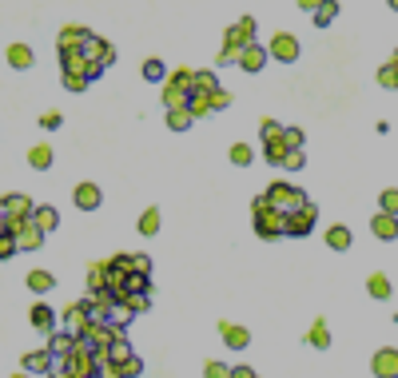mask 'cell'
<instances>
[{
	"mask_svg": "<svg viewBox=\"0 0 398 378\" xmlns=\"http://www.w3.org/2000/svg\"><path fill=\"white\" fill-rule=\"evenodd\" d=\"M72 199H76L80 211H96V207H100V199H104V191L96 188V183H76Z\"/></svg>",
	"mask_w": 398,
	"mask_h": 378,
	"instance_id": "obj_15",
	"label": "cell"
},
{
	"mask_svg": "<svg viewBox=\"0 0 398 378\" xmlns=\"http://www.w3.org/2000/svg\"><path fill=\"white\" fill-rule=\"evenodd\" d=\"M188 108H191V116H195V120H199V116H211V96L207 92H191V100H188Z\"/></svg>",
	"mask_w": 398,
	"mask_h": 378,
	"instance_id": "obj_35",
	"label": "cell"
},
{
	"mask_svg": "<svg viewBox=\"0 0 398 378\" xmlns=\"http://www.w3.org/2000/svg\"><path fill=\"white\" fill-rule=\"evenodd\" d=\"M20 370H28V375H52V350H28L24 359H20Z\"/></svg>",
	"mask_w": 398,
	"mask_h": 378,
	"instance_id": "obj_14",
	"label": "cell"
},
{
	"mask_svg": "<svg viewBox=\"0 0 398 378\" xmlns=\"http://www.w3.org/2000/svg\"><path fill=\"white\" fill-rule=\"evenodd\" d=\"M195 92H219V76L215 72H195Z\"/></svg>",
	"mask_w": 398,
	"mask_h": 378,
	"instance_id": "obj_39",
	"label": "cell"
},
{
	"mask_svg": "<svg viewBox=\"0 0 398 378\" xmlns=\"http://www.w3.org/2000/svg\"><path fill=\"white\" fill-rule=\"evenodd\" d=\"M132 318H136V307H132V303H124V299H120V303H116V311H111V318H108V323H116V327L124 331V327H127V323H132Z\"/></svg>",
	"mask_w": 398,
	"mask_h": 378,
	"instance_id": "obj_36",
	"label": "cell"
},
{
	"mask_svg": "<svg viewBox=\"0 0 398 378\" xmlns=\"http://www.w3.org/2000/svg\"><path fill=\"white\" fill-rule=\"evenodd\" d=\"M88 323H92V315H88V303H84V299H80V303H68V307H64V327H68L72 334H80L84 327H88Z\"/></svg>",
	"mask_w": 398,
	"mask_h": 378,
	"instance_id": "obj_13",
	"label": "cell"
},
{
	"mask_svg": "<svg viewBox=\"0 0 398 378\" xmlns=\"http://www.w3.org/2000/svg\"><path fill=\"white\" fill-rule=\"evenodd\" d=\"M267 48L263 44H251V48H243V56H239V68L243 72H263V64H267Z\"/></svg>",
	"mask_w": 398,
	"mask_h": 378,
	"instance_id": "obj_18",
	"label": "cell"
},
{
	"mask_svg": "<svg viewBox=\"0 0 398 378\" xmlns=\"http://www.w3.org/2000/svg\"><path fill=\"white\" fill-rule=\"evenodd\" d=\"M315 219H318L315 204H307V207H299V211H291V215H287V235H295V239L311 235V227H315Z\"/></svg>",
	"mask_w": 398,
	"mask_h": 378,
	"instance_id": "obj_7",
	"label": "cell"
},
{
	"mask_svg": "<svg viewBox=\"0 0 398 378\" xmlns=\"http://www.w3.org/2000/svg\"><path fill=\"white\" fill-rule=\"evenodd\" d=\"M327 247H331V251H347L350 247V227H343V223L327 227Z\"/></svg>",
	"mask_w": 398,
	"mask_h": 378,
	"instance_id": "obj_24",
	"label": "cell"
},
{
	"mask_svg": "<svg viewBox=\"0 0 398 378\" xmlns=\"http://www.w3.org/2000/svg\"><path fill=\"white\" fill-rule=\"evenodd\" d=\"M219 334H223V343H227L231 350H243L247 343H251L247 327H235V323H219Z\"/></svg>",
	"mask_w": 398,
	"mask_h": 378,
	"instance_id": "obj_20",
	"label": "cell"
},
{
	"mask_svg": "<svg viewBox=\"0 0 398 378\" xmlns=\"http://www.w3.org/2000/svg\"><path fill=\"white\" fill-rule=\"evenodd\" d=\"M307 343H311V347H318V350H327V347H331V327L318 318L315 327H311V334H307Z\"/></svg>",
	"mask_w": 398,
	"mask_h": 378,
	"instance_id": "obj_32",
	"label": "cell"
},
{
	"mask_svg": "<svg viewBox=\"0 0 398 378\" xmlns=\"http://www.w3.org/2000/svg\"><path fill=\"white\" fill-rule=\"evenodd\" d=\"M132 275H152V259L147 255H132Z\"/></svg>",
	"mask_w": 398,
	"mask_h": 378,
	"instance_id": "obj_48",
	"label": "cell"
},
{
	"mask_svg": "<svg viewBox=\"0 0 398 378\" xmlns=\"http://www.w3.org/2000/svg\"><path fill=\"white\" fill-rule=\"evenodd\" d=\"M120 339H124V331H120L116 323H96V318L80 331V343H88L92 350H111Z\"/></svg>",
	"mask_w": 398,
	"mask_h": 378,
	"instance_id": "obj_3",
	"label": "cell"
},
{
	"mask_svg": "<svg viewBox=\"0 0 398 378\" xmlns=\"http://www.w3.org/2000/svg\"><path fill=\"white\" fill-rule=\"evenodd\" d=\"M100 378H127V375H124V366L108 363V366H100Z\"/></svg>",
	"mask_w": 398,
	"mask_h": 378,
	"instance_id": "obj_55",
	"label": "cell"
},
{
	"mask_svg": "<svg viewBox=\"0 0 398 378\" xmlns=\"http://www.w3.org/2000/svg\"><path fill=\"white\" fill-rule=\"evenodd\" d=\"M40 127H44V132L60 127V111H44V116H40Z\"/></svg>",
	"mask_w": 398,
	"mask_h": 378,
	"instance_id": "obj_54",
	"label": "cell"
},
{
	"mask_svg": "<svg viewBox=\"0 0 398 378\" xmlns=\"http://www.w3.org/2000/svg\"><path fill=\"white\" fill-rule=\"evenodd\" d=\"M28 168H36V172H48V168H52V147H48V143L28 147Z\"/></svg>",
	"mask_w": 398,
	"mask_h": 378,
	"instance_id": "obj_25",
	"label": "cell"
},
{
	"mask_svg": "<svg viewBox=\"0 0 398 378\" xmlns=\"http://www.w3.org/2000/svg\"><path fill=\"white\" fill-rule=\"evenodd\" d=\"M64 88H68V92H84V88H88V76H64Z\"/></svg>",
	"mask_w": 398,
	"mask_h": 378,
	"instance_id": "obj_51",
	"label": "cell"
},
{
	"mask_svg": "<svg viewBox=\"0 0 398 378\" xmlns=\"http://www.w3.org/2000/svg\"><path fill=\"white\" fill-rule=\"evenodd\" d=\"M88 303V315L96 318V323H108L111 318V311H116V295H111V291H100V295H92V299H84Z\"/></svg>",
	"mask_w": 398,
	"mask_h": 378,
	"instance_id": "obj_10",
	"label": "cell"
},
{
	"mask_svg": "<svg viewBox=\"0 0 398 378\" xmlns=\"http://www.w3.org/2000/svg\"><path fill=\"white\" fill-rule=\"evenodd\" d=\"M370 231H374V239H382V243H395L398 239V219L386 215V211H379V215L370 219Z\"/></svg>",
	"mask_w": 398,
	"mask_h": 378,
	"instance_id": "obj_16",
	"label": "cell"
},
{
	"mask_svg": "<svg viewBox=\"0 0 398 378\" xmlns=\"http://www.w3.org/2000/svg\"><path fill=\"white\" fill-rule=\"evenodd\" d=\"M108 359H111L116 366H127L132 359H136V354H132V347H127V339H120V343H116V347L108 350Z\"/></svg>",
	"mask_w": 398,
	"mask_h": 378,
	"instance_id": "obj_38",
	"label": "cell"
},
{
	"mask_svg": "<svg viewBox=\"0 0 398 378\" xmlns=\"http://www.w3.org/2000/svg\"><path fill=\"white\" fill-rule=\"evenodd\" d=\"M156 231H159V211L156 207H147V211L140 215V235H156Z\"/></svg>",
	"mask_w": 398,
	"mask_h": 378,
	"instance_id": "obj_42",
	"label": "cell"
},
{
	"mask_svg": "<svg viewBox=\"0 0 398 378\" xmlns=\"http://www.w3.org/2000/svg\"><path fill=\"white\" fill-rule=\"evenodd\" d=\"M4 60L12 64L16 72H24V68H32V48H28V44H8Z\"/></svg>",
	"mask_w": 398,
	"mask_h": 378,
	"instance_id": "obj_23",
	"label": "cell"
},
{
	"mask_svg": "<svg viewBox=\"0 0 398 378\" xmlns=\"http://www.w3.org/2000/svg\"><path fill=\"white\" fill-rule=\"evenodd\" d=\"M188 92H179V88H172V84H163V108L168 111H179V108H188Z\"/></svg>",
	"mask_w": 398,
	"mask_h": 378,
	"instance_id": "obj_30",
	"label": "cell"
},
{
	"mask_svg": "<svg viewBox=\"0 0 398 378\" xmlns=\"http://www.w3.org/2000/svg\"><path fill=\"white\" fill-rule=\"evenodd\" d=\"M334 16H338V4H334V0H323V4H318V12H315V24H318V28H327Z\"/></svg>",
	"mask_w": 398,
	"mask_h": 378,
	"instance_id": "obj_41",
	"label": "cell"
},
{
	"mask_svg": "<svg viewBox=\"0 0 398 378\" xmlns=\"http://www.w3.org/2000/svg\"><path fill=\"white\" fill-rule=\"evenodd\" d=\"M227 156H231V163H235V168H247V163L255 159V152L247 147V143H235V147H231Z\"/></svg>",
	"mask_w": 398,
	"mask_h": 378,
	"instance_id": "obj_44",
	"label": "cell"
},
{
	"mask_svg": "<svg viewBox=\"0 0 398 378\" xmlns=\"http://www.w3.org/2000/svg\"><path fill=\"white\" fill-rule=\"evenodd\" d=\"M191 120H195V116H191V108L168 111V127H172V132H183V127H191Z\"/></svg>",
	"mask_w": 398,
	"mask_h": 378,
	"instance_id": "obj_40",
	"label": "cell"
},
{
	"mask_svg": "<svg viewBox=\"0 0 398 378\" xmlns=\"http://www.w3.org/2000/svg\"><path fill=\"white\" fill-rule=\"evenodd\" d=\"M60 370H68V375H76V378H100L96 350L88 347V343H76V350H72L68 359H60Z\"/></svg>",
	"mask_w": 398,
	"mask_h": 378,
	"instance_id": "obj_2",
	"label": "cell"
},
{
	"mask_svg": "<svg viewBox=\"0 0 398 378\" xmlns=\"http://www.w3.org/2000/svg\"><path fill=\"white\" fill-rule=\"evenodd\" d=\"M111 267L124 271V275H132V255H111Z\"/></svg>",
	"mask_w": 398,
	"mask_h": 378,
	"instance_id": "obj_53",
	"label": "cell"
},
{
	"mask_svg": "<svg viewBox=\"0 0 398 378\" xmlns=\"http://www.w3.org/2000/svg\"><path fill=\"white\" fill-rule=\"evenodd\" d=\"M12 378H32V375H28V370H16V375H12Z\"/></svg>",
	"mask_w": 398,
	"mask_h": 378,
	"instance_id": "obj_63",
	"label": "cell"
},
{
	"mask_svg": "<svg viewBox=\"0 0 398 378\" xmlns=\"http://www.w3.org/2000/svg\"><path fill=\"white\" fill-rule=\"evenodd\" d=\"M287 147H291V152H302V132L299 127H287Z\"/></svg>",
	"mask_w": 398,
	"mask_h": 378,
	"instance_id": "obj_50",
	"label": "cell"
},
{
	"mask_svg": "<svg viewBox=\"0 0 398 378\" xmlns=\"http://www.w3.org/2000/svg\"><path fill=\"white\" fill-rule=\"evenodd\" d=\"M370 370H374V378H398V350L382 347L379 354L370 359Z\"/></svg>",
	"mask_w": 398,
	"mask_h": 378,
	"instance_id": "obj_9",
	"label": "cell"
},
{
	"mask_svg": "<svg viewBox=\"0 0 398 378\" xmlns=\"http://www.w3.org/2000/svg\"><path fill=\"white\" fill-rule=\"evenodd\" d=\"M32 223H36V227H40V231H52V227H56V223H60V215H56V207L52 204H44V207H36V215H32Z\"/></svg>",
	"mask_w": 398,
	"mask_h": 378,
	"instance_id": "obj_27",
	"label": "cell"
},
{
	"mask_svg": "<svg viewBox=\"0 0 398 378\" xmlns=\"http://www.w3.org/2000/svg\"><path fill=\"white\" fill-rule=\"evenodd\" d=\"M40 243H44V231H40V227H36L32 219L24 223L20 231H16V247H24V251H36Z\"/></svg>",
	"mask_w": 398,
	"mask_h": 378,
	"instance_id": "obj_22",
	"label": "cell"
},
{
	"mask_svg": "<svg viewBox=\"0 0 398 378\" xmlns=\"http://www.w3.org/2000/svg\"><path fill=\"white\" fill-rule=\"evenodd\" d=\"M168 84H172V88H179V92H195V72H191V68H175L172 76H168Z\"/></svg>",
	"mask_w": 398,
	"mask_h": 378,
	"instance_id": "obj_29",
	"label": "cell"
},
{
	"mask_svg": "<svg viewBox=\"0 0 398 378\" xmlns=\"http://www.w3.org/2000/svg\"><path fill=\"white\" fill-rule=\"evenodd\" d=\"M56 287V275H48L44 267L28 271V291H36V295H44V291H52Z\"/></svg>",
	"mask_w": 398,
	"mask_h": 378,
	"instance_id": "obj_26",
	"label": "cell"
},
{
	"mask_svg": "<svg viewBox=\"0 0 398 378\" xmlns=\"http://www.w3.org/2000/svg\"><path fill=\"white\" fill-rule=\"evenodd\" d=\"M379 207L386 211V215H395V219H398V188H386V191H382V195H379Z\"/></svg>",
	"mask_w": 398,
	"mask_h": 378,
	"instance_id": "obj_43",
	"label": "cell"
},
{
	"mask_svg": "<svg viewBox=\"0 0 398 378\" xmlns=\"http://www.w3.org/2000/svg\"><path fill=\"white\" fill-rule=\"evenodd\" d=\"M84 56L92 64H100V68H108V64L116 60V48H111V40H104V36H92L88 48H84Z\"/></svg>",
	"mask_w": 398,
	"mask_h": 378,
	"instance_id": "obj_12",
	"label": "cell"
},
{
	"mask_svg": "<svg viewBox=\"0 0 398 378\" xmlns=\"http://www.w3.org/2000/svg\"><path fill=\"white\" fill-rule=\"evenodd\" d=\"M4 215H12V219H32L36 215V207H32L28 195H4Z\"/></svg>",
	"mask_w": 398,
	"mask_h": 378,
	"instance_id": "obj_17",
	"label": "cell"
},
{
	"mask_svg": "<svg viewBox=\"0 0 398 378\" xmlns=\"http://www.w3.org/2000/svg\"><path fill=\"white\" fill-rule=\"evenodd\" d=\"M318 4H323V0H299V12H311V16H315Z\"/></svg>",
	"mask_w": 398,
	"mask_h": 378,
	"instance_id": "obj_60",
	"label": "cell"
},
{
	"mask_svg": "<svg viewBox=\"0 0 398 378\" xmlns=\"http://www.w3.org/2000/svg\"><path fill=\"white\" fill-rule=\"evenodd\" d=\"M143 80H163V60H143Z\"/></svg>",
	"mask_w": 398,
	"mask_h": 378,
	"instance_id": "obj_47",
	"label": "cell"
},
{
	"mask_svg": "<svg viewBox=\"0 0 398 378\" xmlns=\"http://www.w3.org/2000/svg\"><path fill=\"white\" fill-rule=\"evenodd\" d=\"M366 291H370L374 299H390V279H386V275H370V279H366Z\"/></svg>",
	"mask_w": 398,
	"mask_h": 378,
	"instance_id": "obj_37",
	"label": "cell"
},
{
	"mask_svg": "<svg viewBox=\"0 0 398 378\" xmlns=\"http://www.w3.org/2000/svg\"><path fill=\"white\" fill-rule=\"evenodd\" d=\"M76 343H80V334H72V331H56L52 339H48V350H52V354H60V359H68V354L76 350Z\"/></svg>",
	"mask_w": 398,
	"mask_h": 378,
	"instance_id": "obj_21",
	"label": "cell"
},
{
	"mask_svg": "<svg viewBox=\"0 0 398 378\" xmlns=\"http://www.w3.org/2000/svg\"><path fill=\"white\" fill-rule=\"evenodd\" d=\"M88 56L84 52H60V68H64V76H88Z\"/></svg>",
	"mask_w": 398,
	"mask_h": 378,
	"instance_id": "obj_19",
	"label": "cell"
},
{
	"mask_svg": "<svg viewBox=\"0 0 398 378\" xmlns=\"http://www.w3.org/2000/svg\"><path fill=\"white\" fill-rule=\"evenodd\" d=\"M283 168H287V172H302V152H287Z\"/></svg>",
	"mask_w": 398,
	"mask_h": 378,
	"instance_id": "obj_52",
	"label": "cell"
},
{
	"mask_svg": "<svg viewBox=\"0 0 398 378\" xmlns=\"http://www.w3.org/2000/svg\"><path fill=\"white\" fill-rule=\"evenodd\" d=\"M379 84H382V88H398V64L395 60L379 68Z\"/></svg>",
	"mask_w": 398,
	"mask_h": 378,
	"instance_id": "obj_45",
	"label": "cell"
},
{
	"mask_svg": "<svg viewBox=\"0 0 398 378\" xmlns=\"http://www.w3.org/2000/svg\"><path fill=\"white\" fill-rule=\"evenodd\" d=\"M28 318H32V327H36V331H40V334H48V339L56 334V311H52L48 303H32Z\"/></svg>",
	"mask_w": 398,
	"mask_h": 378,
	"instance_id": "obj_11",
	"label": "cell"
},
{
	"mask_svg": "<svg viewBox=\"0 0 398 378\" xmlns=\"http://www.w3.org/2000/svg\"><path fill=\"white\" fill-rule=\"evenodd\" d=\"M211 108H215V111L231 108V92H227V88H219V92H211Z\"/></svg>",
	"mask_w": 398,
	"mask_h": 378,
	"instance_id": "obj_49",
	"label": "cell"
},
{
	"mask_svg": "<svg viewBox=\"0 0 398 378\" xmlns=\"http://www.w3.org/2000/svg\"><path fill=\"white\" fill-rule=\"evenodd\" d=\"M124 303H132V307H136V315H140V311H147V295H132V299H124Z\"/></svg>",
	"mask_w": 398,
	"mask_h": 378,
	"instance_id": "obj_59",
	"label": "cell"
},
{
	"mask_svg": "<svg viewBox=\"0 0 398 378\" xmlns=\"http://www.w3.org/2000/svg\"><path fill=\"white\" fill-rule=\"evenodd\" d=\"M267 52L271 56H275V60H283V64H291V60H299V40H295V36H291V32H275V36H271V44H267Z\"/></svg>",
	"mask_w": 398,
	"mask_h": 378,
	"instance_id": "obj_6",
	"label": "cell"
},
{
	"mask_svg": "<svg viewBox=\"0 0 398 378\" xmlns=\"http://www.w3.org/2000/svg\"><path fill=\"white\" fill-rule=\"evenodd\" d=\"M239 56H243V52H235V48H223V52H219V64H239Z\"/></svg>",
	"mask_w": 398,
	"mask_h": 378,
	"instance_id": "obj_57",
	"label": "cell"
},
{
	"mask_svg": "<svg viewBox=\"0 0 398 378\" xmlns=\"http://www.w3.org/2000/svg\"><path fill=\"white\" fill-rule=\"evenodd\" d=\"M231 378H259V375H255L251 366H235V375H231Z\"/></svg>",
	"mask_w": 398,
	"mask_h": 378,
	"instance_id": "obj_61",
	"label": "cell"
},
{
	"mask_svg": "<svg viewBox=\"0 0 398 378\" xmlns=\"http://www.w3.org/2000/svg\"><path fill=\"white\" fill-rule=\"evenodd\" d=\"M255 24L251 16H239L235 24H227V32H223V48H235V52H243V48L255 44Z\"/></svg>",
	"mask_w": 398,
	"mask_h": 378,
	"instance_id": "obj_5",
	"label": "cell"
},
{
	"mask_svg": "<svg viewBox=\"0 0 398 378\" xmlns=\"http://www.w3.org/2000/svg\"><path fill=\"white\" fill-rule=\"evenodd\" d=\"M259 136H263V143H279V140H287V127L279 124V120H263V124H259Z\"/></svg>",
	"mask_w": 398,
	"mask_h": 378,
	"instance_id": "obj_31",
	"label": "cell"
},
{
	"mask_svg": "<svg viewBox=\"0 0 398 378\" xmlns=\"http://www.w3.org/2000/svg\"><path fill=\"white\" fill-rule=\"evenodd\" d=\"M48 378H76V375H68V370H52Z\"/></svg>",
	"mask_w": 398,
	"mask_h": 378,
	"instance_id": "obj_62",
	"label": "cell"
},
{
	"mask_svg": "<svg viewBox=\"0 0 398 378\" xmlns=\"http://www.w3.org/2000/svg\"><path fill=\"white\" fill-rule=\"evenodd\" d=\"M88 287H92V295L108 291V263H92L88 267Z\"/></svg>",
	"mask_w": 398,
	"mask_h": 378,
	"instance_id": "obj_28",
	"label": "cell"
},
{
	"mask_svg": "<svg viewBox=\"0 0 398 378\" xmlns=\"http://www.w3.org/2000/svg\"><path fill=\"white\" fill-rule=\"evenodd\" d=\"M251 211H255V235H259V239L287 235V215L267 204V195H259V199L251 204Z\"/></svg>",
	"mask_w": 398,
	"mask_h": 378,
	"instance_id": "obj_1",
	"label": "cell"
},
{
	"mask_svg": "<svg viewBox=\"0 0 398 378\" xmlns=\"http://www.w3.org/2000/svg\"><path fill=\"white\" fill-rule=\"evenodd\" d=\"M263 195H267V204L275 207V211H283V215H291V211H299V207L311 204V199H307L299 188H291V183H271Z\"/></svg>",
	"mask_w": 398,
	"mask_h": 378,
	"instance_id": "obj_4",
	"label": "cell"
},
{
	"mask_svg": "<svg viewBox=\"0 0 398 378\" xmlns=\"http://www.w3.org/2000/svg\"><path fill=\"white\" fill-rule=\"evenodd\" d=\"M88 40H92V32H88V28H80V24H64L60 36H56V48H60V52H84Z\"/></svg>",
	"mask_w": 398,
	"mask_h": 378,
	"instance_id": "obj_8",
	"label": "cell"
},
{
	"mask_svg": "<svg viewBox=\"0 0 398 378\" xmlns=\"http://www.w3.org/2000/svg\"><path fill=\"white\" fill-rule=\"evenodd\" d=\"M12 251H16V239L4 235V239H0V259H12Z\"/></svg>",
	"mask_w": 398,
	"mask_h": 378,
	"instance_id": "obj_56",
	"label": "cell"
},
{
	"mask_svg": "<svg viewBox=\"0 0 398 378\" xmlns=\"http://www.w3.org/2000/svg\"><path fill=\"white\" fill-rule=\"evenodd\" d=\"M124 375H127V378H136V375H143V359H132V363L124 366Z\"/></svg>",
	"mask_w": 398,
	"mask_h": 378,
	"instance_id": "obj_58",
	"label": "cell"
},
{
	"mask_svg": "<svg viewBox=\"0 0 398 378\" xmlns=\"http://www.w3.org/2000/svg\"><path fill=\"white\" fill-rule=\"evenodd\" d=\"M147 287H152V275H127V287L120 299H132V295H147Z\"/></svg>",
	"mask_w": 398,
	"mask_h": 378,
	"instance_id": "obj_33",
	"label": "cell"
},
{
	"mask_svg": "<svg viewBox=\"0 0 398 378\" xmlns=\"http://www.w3.org/2000/svg\"><path fill=\"white\" fill-rule=\"evenodd\" d=\"M287 140H279V143H263V156H267V163L271 168H283V159H287Z\"/></svg>",
	"mask_w": 398,
	"mask_h": 378,
	"instance_id": "obj_34",
	"label": "cell"
},
{
	"mask_svg": "<svg viewBox=\"0 0 398 378\" xmlns=\"http://www.w3.org/2000/svg\"><path fill=\"white\" fill-rule=\"evenodd\" d=\"M235 375V366H227V363H207L203 366V378H231Z\"/></svg>",
	"mask_w": 398,
	"mask_h": 378,
	"instance_id": "obj_46",
	"label": "cell"
}]
</instances>
